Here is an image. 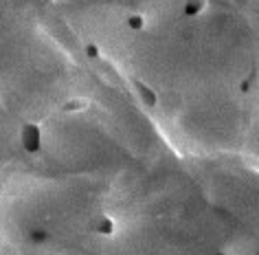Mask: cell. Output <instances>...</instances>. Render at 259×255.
Instances as JSON below:
<instances>
[{
    "instance_id": "1",
    "label": "cell",
    "mask_w": 259,
    "mask_h": 255,
    "mask_svg": "<svg viewBox=\"0 0 259 255\" xmlns=\"http://www.w3.org/2000/svg\"><path fill=\"white\" fill-rule=\"evenodd\" d=\"M20 145L27 154H35L42 150V128L33 121H27L20 130Z\"/></svg>"
},
{
    "instance_id": "2",
    "label": "cell",
    "mask_w": 259,
    "mask_h": 255,
    "mask_svg": "<svg viewBox=\"0 0 259 255\" xmlns=\"http://www.w3.org/2000/svg\"><path fill=\"white\" fill-rule=\"evenodd\" d=\"M134 91H136V95H139L141 99V103H143L145 108H156L158 106V93L154 91L152 86H147V84H143L141 79H134Z\"/></svg>"
},
{
    "instance_id": "3",
    "label": "cell",
    "mask_w": 259,
    "mask_h": 255,
    "mask_svg": "<svg viewBox=\"0 0 259 255\" xmlns=\"http://www.w3.org/2000/svg\"><path fill=\"white\" fill-rule=\"evenodd\" d=\"M92 229H95V233L103 235V238H112V235L116 233V220L112 218V216H97V220L92 223Z\"/></svg>"
},
{
    "instance_id": "4",
    "label": "cell",
    "mask_w": 259,
    "mask_h": 255,
    "mask_svg": "<svg viewBox=\"0 0 259 255\" xmlns=\"http://www.w3.org/2000/svg\"><path fill=\"white\" fill-rule=\"evenodd\" d=\"M88 106H90V101H88L86 97H73V99H66L62 110L66 115H75V112H84Z\"/></svg>"
},
{
    "instance_id": "5",
    "label": "cell",
    "mask_w": 259,
    "mask_h": 255,
    "mask_svg": "<svg viewBox=\"0 0 259 255\" xmlns=\"http://www.w3.org/2000/svg\"><path fill=\"white\" fill-rule=\"evenodd\" d=\"M206 9V0H185V16L187 18H196V16H200L202 11Z\"/></svg>"
},
{
    "instance_id": "6",
    "label": "cell",
    "mask_w": 259,
    "mask_h": 255,
    "mask_svg": "<svg viewBox=\"0 0 259 255\" xmlns=\"http://www.w3.org/2000/svg\"><path fill=\"white\" fill-rule=\"evenodd\" d=\"M125 25H128L130 31H143L145 29V18L141 16V13H130Z\"/></svg>"
},
{
    "instance_id": "7",
    "label": "cell",
    "mask_w": 259,
    "mask_h": 255,
    "mask_svg": "<svg viewBox=\"0 0 259 255\" xmlns=\"http://www.w3.org/2000/svg\"><path fill=\"white\" fill-rule=\"evenodd\" d=\"M29 240L33 244H44V242H49V231L46 229H33L31 233H29Z\"/></svg>"
},
{
    "instance_id": "8",
    "label": "cell",
    "mask_w": 259,
    "mask_h": 255,
    "mask_svg": "<svg viewBox=\"0 0 259 255\" xmlns=\"http://www.w3.org/2000/svg\"><path fill=\"white\" fill-rule=\"evenodd\" d=\"M84 53H86L88 60H99L101 58V49H99L95 42H86V44H84Z\"/></svg>"
},
{
    "instance_id": "9",
    "label": "cell",
    "mask_w": 259,
    "mask_h": 255,
    "mask_svg": "<svg viewBox=\"0 0 259 255\" xmlns=\"http://www.w3.org/2000/svg\"><path fill=\"white\" fill-rule=\"evenodd\" d=\"M248 88H251V82H248V79H244V82L239 84V91H242V93H248Z\"/></svg>"
},
{
    "instance_id": "10",
    "label": "cell",
    "mask_w": 259,
    "mask_h": 255,
    "mask_svg": "<svg viewBox=\"0 0 259 255\" xmlns=\"http://www.w3.org/2000/svg\"><path fill=\"white\" fill-rule=\"evenodd\" d=\"M213 255H227V253H222V251H220V253H213Z\"/></svg>"
}]
</instances>
